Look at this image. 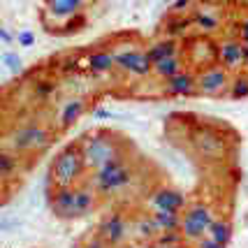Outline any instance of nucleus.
Returning a JSON list of instances; mask_svg holds the SVG:
<instances>
[{"label": "nucleus", "instance_id": "1", "mask_svg": "<svg viewBox=\"0 0 248 248\" xmlns=\"http://www.w3.org/2000/svg\"><path fill=\"white\" fill-rule=\"evenodd\" d=\"M51 130L42 125V123H21V125H16V128L7 130V137H5V144L12 146L14 151L19 153H26V155H31V153H37V151H44L49 144H51Z\"/></svg>", "mask_w": 248, "mask_h": 248}, {"label": "nucleus", "instance_id": "2", "mask_svg": "<svg viewBox=\"0 0 248 248\" xmlns=\"http://www.w3.org/2000/svg\"><path fill=\"white\" fill-rule=\"evenodd\" d=\"M84 172H86V162H84L79 144H67L51 160V181H54V186L77 184V181L84 179Z\"/></svg>", "mask_w": 248, "mask_h": 248}, {"label": "nucleus", "instance_id": "3", "mask_svg": "<svg viewBox=\"0 0 248 248\" xmlns=\"http://www.w3.org/2000/svg\"><path fill=\"white\" fill-rule=\"evenodd\" d=\"M79 149H81V155H84V162H86V170H100L109 158L121 153L116 137L111 132H105V130L86 135L79 141Z\"/></svg>", "mask_w": 248, "mask_h": 248}, {"label": "nucleus", "instance_id": "4", "mask_svg": "<svg viewBox=\"0 0 248 248\" xmlns=\"http://www.w3.org/2000/svg\"><path fill=\"white\" fill-rule=\"evenodd\" d=\"M214 223V214L204 202H195L184 211L181 216V232L186 241H200L209 234V227Z\"/></svg>", "mask_w": 248, "mask_h": 248}, {"label": "nucleus", "instance_id": "5", "mask_svg": "<svg viewBox=\"0 0 248 248\" xmlns=\"http://www.w3.org/2000/svg\"><path fill=\"white\" fill-rule=\"evenodd\" d=\"M230 70L220 63H211L197 70V93L206 97H218L230 91Z\"/></svg>", "mask_w": 248, "mask_h": 248}, {"label": "nucleus", "instance_id": "6", "mask_svg": "<svg viewBox=\"0 0 248 248\" xmlns=\"http://www.w3.org/2000/svg\"><path fill=\"white\" fill-rule=\"evenodd\" d=\"M190 146L202 158H209V160H220V158H225L227 153L225 140L220 137V132L211 130L209 125H197L190 132Z\"/></svg>", "mask_w": 248, "mask_h": 248}, {"label": "nucleus", "instance_id": "7", "mask_svg": "<svg viewBox=\"0 0 248 248\" xmlns=\"http://www.w3.org/2000/svg\"><path fill=\"white\" fill-rule=\"evenodd\" d=\"M114 58H116V67L125 75H132L137 79H146L149 75H153V61L141 49H135V46L119 49L114 51Z\"/></svg>", "mask_w": 248, "mask_h": 248}, {"label": "nucleus", "instance_id": "8", "mask_svg": "<svg viewBox=\"0 0 248 248\" xmlns=\"http://www.w3.org/2000/svg\"><path fill=\"white\" fill-rule=\"evenodd\" d=\"M132 179H135V170H132V165H123L119 170H114V172H107V174H93V179H91V186L97 190V195H114L123 190V188H128L132 184Z\"/></svg>", "mask_w": 248, "mask_h": 248}, {"label": "nucleus", "instance_id": "9", "mask_svg": "<svg viewBox=\"0 0 248 248\" xmlns=\"http://www.w3.org/2000/svg\"><path fill=\"white\" fill-rule=\"evenodd\" d=\"M216 61L230 72L246 70V44L239 37H223L216 44Z\"/></svg>", "mask_w": 248, "mask_h": 248}, {"label": "nucleus", "instance_id": "10", "mask_svg": "<svg viewBox=\"0 0 248 248\" xmlns=\"http://www.w3.org/2000/svg\"><path fill=\"white\" fill-rule=\"evenodd\" d=\"M128 232H130V225L121 214H109V216H105L102 223L97 225V234L105 239L111 248L123 246V244L128 241Z\"/></svg>", "mask_w": 248, "mask_h": 248}, {"label": "nucleus", "instance_id": "11", "mask_svg": "<svg viewBox=\"0 0 248 248\" xmlns=\"http://www.w3.org/2000/svg\"><path fill=\"white\" fill-rule=\"evenodd\" d=\"M49 206L54 216L61 220H72L77 218V188L72 186H56V190L49 197Z\"/></svg>", "mask_w": 248, "mask_h": 248}, {"label": "nucleus", "instance_id": "12", "mask_svg": "<svg viewBox=\"0 0 248 248\" xmlns=\"http://www.w3.org/2000/svg\"><path fill=\"white\" fill-rule=\"evenodd\" d=\"M91 0H44V10L54 21L67 23L81 16V12Z\"/></svg>", "mask_w": 248, "mask_h": 248}, {"label": "nucleus", "instance_id": "13", "mask_svg": "<svg viewBox=\"0 0 248 248\" xmlns=\"http://www.w3.org/2000/svg\"><path fill=\"white\" fill-rule=\"evenodd\" d=\"M190 16H193L195 28H200L202 35H211V32L220 31V21H223V16H220V7L211 5V2H202V5H197Z\"/></svg>", "mask_w": 248, "mask_h": 248}, {"label": "nucleus", "instance_id": "14", "mask_svg": "<svg viewBox=\"0 0 248 248\" xmlns=\"http://www.w3.org/2000/svg\"><path fill=\"white\" fill-rule=\"evenodd\" d=\"M149 206L151 209H165V211H181L186 209V195L181 190H176L172 186H165V188H158L155 193L149 197Z\"/></svg>", "mask_w": 248, "mask_h": 248}, {"label": "nucleus", "instance_id": "15", "mask_svg": "<svg viewBox=\"0 0 248 248\" xmlns=\"http://www.w3.org/2000/svg\"><path fill=\"white\" fill-rule=\"evenodd\" d=\"M162 93L165 95H195L197 93V75L190 70H184L181 75L165 79L162 81Z\"/></svg>", "mask_w": 248, "mask_h": 248}, {"label": "nucleus", "instance_id": "16", "mask_svg": "<svg viewBox=\"0 0 248 248\" xmlns=\"http://www.w3.org/2000/svg\"><path fill=\"white\" fill-rule=\"evenodd\" d=\"M84 111H86V100H81V97L65 100L63 105H61V109H58V114H56L58 130H65V128H70L72 123H77V119H79Z\"/></svg>", "mask_w": 248, "mask_h": 248}, {"label": "nucleus", "instance_id": "17", "mask_svg": "<svg viewBox=\"0 0 248 248\" xmlns=\"http://www.w3.org/2000/svg\"><path fill=\"white\" fill-rule=\"evenodd\" d=\"M86 67L91 75H109L114 67H116V58H114V51H107V49H95L86 56Z\"/></svg>", "mask_w": 248, "mask_h": 248}, {"label": "nucleus", "instance_id": "18", "mask_svg": "<svg viewBox=\"0 0 248 248\" xmlns=\"http://www.w3.org/2000/svg\"><path fill=\"white\" fill-rule=\"evenodd\" d=\"M184 70H186V61L181 58V54L170 56V58H162V61H158V63H153V75L158 77L160 81L181 75Z\"/></svg>", "mask_w": 248, "mask_h": 248}, {"label": "nucleus", "instance_id": "19", "mask_svg": "<svg viewBox=\"0 0 248 248\" xmlns=\"http://www.w3.org/2000/svg\"><path fill=\"white\" fill-rule=\"evenodd\" d=\"M146 54L151 58L153 63H158L162 58H170V56H176L181 54V46L176 42V37H165V40H158V42H153L149 49H146Z\"/></svg>", "mask_w": 248, "mask_h": 248}, {"label": "nucleus", "instance_id": "20", "mask_svg": "<svg viewBox=\"0 0 248 248\" xmlns=\"http://www.w3.org/2000/svg\"><path fill=\"white\" fill-rule=\"evenodd\" d=\"M23 155L26 153H19V151H14L12 146H2V153H0V172H2V179L7 181L12 174H16L19 172V167H21V162H23Z\"/></svg>", "mask_w": 248, "mask_h": 248}, {"label": "nucleus", "instance_id": "21", "mask_svg": "<svg viewBox=\"0 0 248 248\" xmlns=\"http://www.w3.org/2000/svg\"><path fill=\"white\" fill-rule=\"evenodd\" d=\"M97 200V190L93 186H79L77 188V218L88 216L95 206Z\"/></svg>", "mask_w": 248, "mask_h": 248}, {"label": "nucleus", "instance_id": "22", "mask_svg": "<svg viewBox=\"0 0 248 248\" xmlns=\"http://www.w3.org/2000/svg\"><path fill=\"white\" fill-rule=\"evenodd\" d=\"M193 26H195L193 16H186V14H172V16L165 21V35H167V37H184Z\"/></svg>", "mask_w": 248, "mask_h": 248}, {"label": "nucleus", "instance_id": "23", "mask_svg": "<svg viewBox=\"0 0 248 248\" xmlns=\"http://www.w3.org/2000/svg\"><path fill=\"white\" fill-rule=\"evenodd\" d=\"M132 234L141 241H153V239L160 234V227L155 225L153 216H141L132 223Z\"/></svg>", "mask_w": 248, "mask_h": 248}, {"label": "nucleus", "instance_id": "24", "mask_svg": "<svg viewBox=\"0 0 248 248\" xmlns=\"http://www.w3.org/2000/svg\"><path fill=\"white\" fill-rule=\"evenodd\" d=\"M186 244V237L181 230H162L158 237L151 241L153 248H181Z\"/></svg>", "mask_w": 248, "mask_h": 248}, {"label": "nucleus", "instance_id": "25", "mask_svg": "<svg viewBox=\"0 0 248 248\" xmlns=\"http://www.w3.org/2000/svg\"><path fill=\"white\" fill-rule=\"evenodd\" d=\"M153 220L162 230H181V216L176 211H165V209H153Z\"/></svg>", "mask_w": 248, "mask_h": 248}, {"label": "nucleus", "instance_id": "26", "mask_svg": "<svg viewBox=\"0 0 248 248\" xmlns=\"http://www.w3.org/2000/svg\"><path fill=\"white\" fill-rule=\"evenodd\" d=\"M209 237H214L220 244H230L232 241V223L225 218H214V223L209 227Z\"/></svg>", "mask_w": 248, "mask_h": 248}, {"label": "nucleus", "instance_id": "27", "mask_svg": "<svg viewBox=\"0 0 248 248\" xmlns=\"http://www.w3.org/2000/svg\"><path fill=\"white\" fill-rule=\"evenodd\" d=\"M31 93L35 100H40V102H44V100H49V97L56 95V84L51 81V79H37L35 84H32Z\"/></svg>", "mask_w": 248, "mask_h": 248}, {"label": "nucleus", "instance_id": "28", "mask_svg": "<svg viewBox=\"0 0 248 248\" xmlns=\"http://www.w3.org/2000/svg\"><path fill=\"white\" fill-rule=\"evenodd\" d=\"M230 97L232 100H244L248 97V75L246 72H241L232 79V84H230Z\"/></svg>", "mask_w": 248, "mask_h": 248}, {"label": "nucleus", "instance_id": "29", "mask_svg": "<svg viewBox=\"0 0 248 248\" xmlns=\"http://www.w3.org/2000/svg\"><path fill=\"white\" fill-rule=\"evenodd\" d=\"M2 65L10 70L12 75H19L23 72V61L19 54H14V51H2Z\"/></svg>", "mask_w": 248, "mask_h": 248}, {"label": "nucleus", "instance_id": "30", "mask_svg": "<svg viewBox=\"0 0 248 248\" xmlns=\"http://www.w3.org/2000/svg\"><path fill=\"white\" fill-rule=\"evenodd\" d=\"M193 5H195V0H174L172 2V14H188V12L193 10Z\"/></svg>", "mask_w": 248, "mask_h": 248}, {"label": "nucleus", "instance_id": "31", "mask_svg": "<svg viewBox=\"0 0 248 248\" xmlns=\"http://www.w3.org/2000/svg\"><path fill=\"white\" fill-rule=\"evenodd\" d=\"M237 37L241 40L244 44H248V16H244V19H239L237 21Z\"/></svg>", "mask_w": 248, "mask_h": 248}, {"label": "nucleus", "instance_id": "32", "mask_svg": "<svg viewBox=\"0 0 248 248\" xmlns=\"http://www.w3.org/2000/svg\"><path fill=\"white\" fill-rule=\"evenodd\" d=\"M16 42L21 44V46H26V49H31L32 44H35V32L32 31H21L19 35H16Z\"/></svg>", "mask_w": 248, "mask_h": 248}, {"label": "nucleus", "instance_id": "33", "mask_svg": "<svg viewBox=\"0 0 248 248\" xmlns=\"http://www.w3.org/2000/svg\"><path fill=\"white\" fill-rule=\"evenodd\" d=\"M81 248H111V246H109V244L100 237V234H95V237H88L86 241H84V246H81Z\"/></svg>", "mask_w": 248, "mask_h": 248}, {"label": "nucleus", "instance_id": "34", "mask_svg": "<svg viewBox=\"0 0 248 248\" xmlns=\"http://www.w3.org/2000/svg\"><path fill=\"white\" fill-rule=\"evenodd\" d=\"M195 248H225V244L216 241L214 237H202L200 241H195Z\"/></svg>", "mask_w": 248, "mask_h": 248}, {"label": "nucleus", "instance_id": "35", "mask_svg": "<svg viewBox=\"0 0 248 248\" xmlns=\"http://www.w3.org/2000/svg\"><path fill=\"white\" fill-rule=\"evenodd\" d=\"M114 116L109 109H93V119H97V121H109Z\"/></svg>", "mask_w": 248, "mask_h": 248}, {"label": "nucleus", "instance_id": "36", "mask_svg": "<svg viewBox=\"0 0 248 248\" xmlns=\"http://www.w3.org/2000/svg\"><path fill=\"white\" fill-rule=\"evenodd\" d=\"M0 40H2V44H12L14 40H16V37H14V35H12L7 28H0Z\"/></svg>", "mask_w": 248, "mask_h": 248}, {"label": "nucleus", "instance_id": "37", "mask_svg": "<svg viewBox=\"0 0 248 248\" xmlns=\"http://www.w3.org/2000/svg\"><path fill=\"white\" fill-rule=\"evenodd\" d=\"M128 248H132V246H128Z\"/></svg>", "mask_w": 248, "mask_h": 248}]
</instances>
